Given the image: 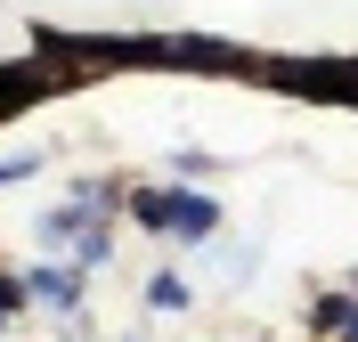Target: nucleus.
Wrapping results in <instances>:
<instances>
[{
    "label": "nucleus",
    "mask_w": 358,
    "mask_h": 342,
    "mask_svg": "<svg viewBox=\"0 0 358 342\" xmlns=\"http://www.w3.org/2000/svg\"><path fill=\"white\" fill-rule=\"evenodd\" d=\"M138 220H147V228H171V236H187V245H196V236H212V228H220V204H212V196H196V187H179V196H138Z\"/></svg>",
    "instance_id": "nucleus-1"
},
{
    "label": "nucleus",
    "mask_w": 358,
    "mask_h": 342,
    "mask_svg": "<svg viewBox=\"0 0 358 342\" xmlns=\"http://www.w3.org/2000/svg\"><path fill=\"white\" fill-rule=\"evenodd\" d=\"M98 212H106V196H73V204L41 212V245H82L90 228H98Z\"/></svg>",
    "instance_id": "nucleus-2"
},
{
    "label": "nucleus",
    "mask_w": 358,
    "mask_h": 342,
    "mask_svg": "<svg viewBox=\"0 0 358 342\" xmlns=\"http://www.w3.org/2000/svg\"><path fill=\"white\" fill-rule=\"evenodd\" d=\"M24 294L49 301V310H73L82 301V269H24Z\"/></svg>",
    "instance_id": "nucleus-3"
},
{
    "label": "nucleus",
    "mask_w": 358,
    "mask_h": 342,
    "mask_svg": "<svg viewBox=\"0 0 358 342\" xmlns=\"http://www.w3.org/2000/svg\"><path fill=\"white\" fill-rule=\"evenodd\" d=\"M147 301H155V310H187V285H179V277H155V285H147Z\"/></svg>",
    "instance_id": "nucleus-4"
},
{
    "label": "nucleus",
    "mask_w": 358,
    "mask_h": 342,
    "mask_svg": "<svg viewBox=\"0 0 358 342\" xmlns=\"http://www.w3.org/2000/svg\"><path fill=\"white\" fill-rule=\"evenodd\" d=\"M317 318H326V326H342V342H358V301H326Z\"/></svg>",
    "instance_id": "nucleus-5"
},
{
    "label": "nucleus",
    "mask_w": 358,
    "mask_h": 342,
    "mask_svg": "<svg viewBox=\"0 0 358 342\" xmlns=\"http://www.w3.org/2000/svg\"><path fill=\"white\" fill-rule=\"evenodd\" d=\"M17 310H24V277H0V326L17 318Z\"/></svg>",
    "instance_id": "nucleus-6"
}]
</instances>
